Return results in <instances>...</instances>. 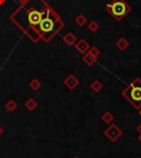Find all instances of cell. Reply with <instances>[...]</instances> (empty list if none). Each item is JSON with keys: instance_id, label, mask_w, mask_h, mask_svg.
Listing matches in <instances>:
<instances>
[{"instance_id": "6da1fadb", "label": "cell", "mask_w": 141, "mask_h": 158, "mask_svg": "<svg viewBox=\"0 0 141 158\" xmlns=\"http://www.w3.org/2000/svg\"><path fill=\"white\" fill-rule=\"evenodd\" d=\"M51 8L44 0H28L19 10L12 15V20L23 30L33 41H38L40 38L39 24L46 16Z\"/></svg>"}, {"instance_id": "7a4b0ae2", "label": "cell", "mask_w": 141, "mask_h": 158, "mask_svg": "<svg viewBox=\"0 0 141 158\" xmlns=\"http://www.w3.org/2000/svg\"><path fill=\"white\" fill-rule=\"evenodd\" d=\"M63 27V22H61L60 18L54 11L51 9L46 16L43 18L41 23L39 24L38 31H39L40 37H42L45 41H49L55 33Z\"/></svg>"}, {"instance_id": "3957f363", "label": "cell", "mask_w": 141, "mask_h": 158, "mask_svg": "<svg viewBox=\"0 0 141 158\" xmlns=\"http://www.w3.org/2000/svg\"><path fill=\"white\" fill-rule=\"evenodd\" d=\"M123 96L133 106L135 110L139 111L141 108V79L136 77L128 86L123 91Z\"/></svg>"}, {"instance_id": "277c9868", "label": "cell", "mask_w": 141, "mask_h": 158, "mask_svg": "<svg viewBox=\"0 0 141 158\" xmlns=\"http://www.w3.org/2000/svg\"><path fill=\"white\" fill-rule=\"evenodd\" d=\"M107 11L116 20H121L130 11V6L125 0H112L107 5Z\"/></svg>"}, {"instance_id": "5b68a950", "label": "cell", "mask_w": 141, "mask_h": 158, "mask_svg": "<svg viewBox=\"0 0 141 158\" xmlns=\"http://www.w3.org/2000/svg\"><path fill=\"white\" fill-rule=\"evenodd\" d=\"M104 134H105V136L107 137L108 139L110 140V142L115 143L116 140H117L118 138L123 135V131H121V129L119 128L116 124H110L109 127L105 131Z\"/></svg>"}, {"instance_id": "8992f818", "label": "cell", "mask_w": 141, "mask_h": 158, "mask_svg": "<svg viewBox=\"0 0 141 158\" xmlns=\"http://www.w3.org/2000/svg\"><path fill=\"white\" fill-rule=\"evenodd\" d=\"M79 81L76 79L74 75H68L67 79L64 81V84H65L70 90H74V89L79 85Z\"/></svg>"}, {"instance_id": "52a82bcc", "label": "cell", "mask_w": 141, "mask_h": 158, "mask_svg": "<svg viewBox=\"0 0 141 158\" xmlns=\"http://www.w3.org/2000/svg\"><path fill=\"white\" fill-rule=\"evenodd\" d=\"M76 49H77V51H79L81 53H86L87 51H88L89 49V44L85 41V40H81L77 44H76Z\"/></svg>"}, {"instance_id": "ba28073f", "label": "cell", "mask_w": 141, "mask_h": 158, "mask_svg": "<svg viewBox=\"0 0 141 158\" xmlns=\"http://www.w3.org/2000/svg\"><path fill=\"white\" fill-rule=\"evenodd\" d=\"M96 56H91V53H85V56H83V60H84V62L87 64V65H93V64L96 62Z\"/></svg>"}, {"instance_id": "9c48e42d", "label": "cell", "mask_w": 141, "mask_h": 158, "mask_svg": "<svg viewBox=\"0 0 141 158\" xmlns=\"http://www.w3.org/2000/svg\"><path fill=\"white\" fill-rule=\"evenodd\" d=\"M116 45H117V48L119 49V50L125 51L126 49H127V48L129 47V42L127 41V39H125V38H121V39H119L117 41Z\"/></svg>"}, {"instance_id": "30bf717a", "label": "cell", "mask_w": 141, "mask_h": 158, "mask_svg": "<svg viewBox=\"0 0 141 158\" xmlns=\"http://www.w3.org/2000/svg\"><path fill=\"white\" fill-rule=\"evenodd\" d=\"M102 121L106 124H111V122L114 121V116L110 112H105L102 115Z\"/></svg>"}, {"instance_id": "8fae6325", "label": "cell", "mask_w": 141, "mask_h": 158, "mask_svg": "<svg viewBox=\"0 0 141 158\" xmlns=\"http://www.w3.org/2000/svg\"><path fill=\"white\" fill-rule=\"evenodd\" d=\"M91 89L94 92H99V91H102L103 89V84H102V82L98 81V80H96V81H94L93 83L91 84Z\"/></svg>"}, {"instance_id": "7c38bea8", "label": "cell", "mask_w": 141, "mask_h": 158, "mask_svg": "<svg viewBox=\"0 0 141 158\" xmlns=\"http://www.w3.org/2000/svg\"><path fill=\"white\" fill-rule=\"evenodd\" d=\"M24 105H26V108H28L29 111H33L34 108L38 106V104H37V102L33 100V98H29V100L24 103Z\"/></svg>"}, {"instance_id": "4fadbf2b", "label": "cell", "mask_w": 141, "mask_h": 158, "mask_svg": "<svg viewBox=\"0 0 141 158\" xmlns=\"http://www.w3.org/2000/svg\"><path fill=\"white\" fill-rule=\"evenodd\" d=\"M75 37H74L72 33H67L65 35V38H64V41H65V43L67 45H72L74 44V42H75Z\"/></svg>"}, {"instance_id": "5bb4252c", "label": "cell", "mask_w": 141, "mask_h": 158, "mask_svg": "<svg viewBox=\"0 0 141 158\" xmlns=\"http://www.w3.org/2000/svg\"><path fill=\"white\" fill-rule=\"evenodd\" d=\"M17 106H18V105H17V103L14 102V101H12V100L6 103V108H7L8 111H10V112L14 111V110L17 108Z\"/></svg>"}, {"instance_id": "9a60e30c", "label": "cell", "mask_w": 141, "mask_h": 158, "mask_svg": "<svg viewBox=\"0 0 141 158\" xmlns=\"http://www.w3.org/2000/svg\"><path fill=\"white\" fill-rule=\"evenodd\" d=\"M30 87H31L33 91H37V90H39L40 87H41V83H40L39 80L34 79V80H32V81L30 82Z\"/></svg>"}, {"instance_id": "2e32d148", "label": "cell", "mask_w": 141, "mask_h": 158, "mask_svg": "<svg viewBox=\"0 0 141 158\" xmlns=\"http://www.w3.org/2000/svg\"><path fill=\"white\" fill-rule=\"evenodd\" d=\"M88 29L91 30V32H96L97 30L99 29V26H98V23H97V22L93 21V22H91V23H89Z\"/></svg>"}, {"instance_id": "e0dca14e", "label": "cell", "mask_w": 141, "mask_h": 158, "mask_svg": "<svg viewBox=\"0 0 141 158\" xmlns=\"http://www.w3.org/2000/svg\"><path fill=\"white\" fill-rule=\"evenodd\" d=\"M86 18L84 16H79L77 18H76V23L79 24V26H84V24L86 23Z\"/></svg>"}, {"instance_id": "ac0fdd59", "label": "cell", "mask_w": 141, "mask_h": 158, "mask_svg": "<svg viewBox=\"0 0 141 158\" xmlns=\"http://www.w3.org/2000/svg\"><path fill=\"white\" fill-rule=\"evenodd\" d=\"M89 53H91V56H99V50H98V49H97V48H91V51H89Z\"/></svg>"}, {"instance_id": "d6986e66", "label": "cell", "mask_w": 141, "mask_h": 158, "mask_svg": "<svg viewBox=\"0 0 141 158\" xmlns=\"http://www.w3.org/2000/svg\"><path fill=\"white\" fill-rule=\"evenodd\" d=\"M137 132H138L139 134H141V124H139L138 127H137Z\"/></svg>"}, {"instance_id": "ffe728a7", "label": "cell", "mask_w": 141, "mask_h": 158, "mask_svg": "<svg viewBox=\"0 0 141 158\" xmlns=\"http://www.w3.org/2000/svg\"><path fill=\"white\" fill-rule=\"evenodd\" d=\"M3 132H5V131H3V128L1 126H0V136H1V135L3 134Z\"/></svg>"}, {"instance_id": "44dd1931", "label": "cell", "mask_w": 141, "mask_h": 158, "mask_svg": "<svg viewBox=\"0 0 141 158\" xmlns=\"http://www.w3.org/2000/svg\"><path fill=\"white\" fill-rule=\"evenodd\" d=\"M138 140L141 143V134H139V136H138Z\"/></svg>"}, {"instance_id": "7402d4cb", "label": "cell", "mask_w": 141, "mask_h": 158, "mask_svg": "<svg viewBox=\"0 0 141 158\" xmlns=\"http://www.w3.org/2000/svg\"><path fill=\"white\" fill-rule=\"evenodd\" d=\"M139 114H140V116H141V108L139 110Z\"/></svg>"}, {"instance_id": "603a6c76", "label": "cell", "mask_w": 141, "mask_h": 158, "mask_svg": "<svg viewBox=\"0 0 141 158\" xmlns=\"http://www.w3.org/2000/svg\"><path fill=\"white\" fill-rule=\"evenodd\" d=\"M74 158H79V157H77V156H76V157H74Z\"/></svg>"}]
</instances>
